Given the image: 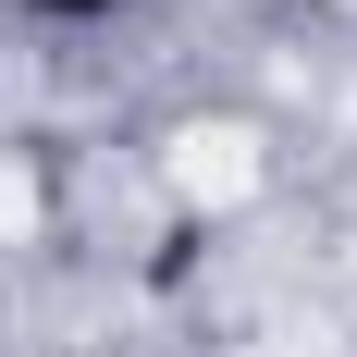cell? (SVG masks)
<instances>
[{
	"mask_svg": "<svg viewBox=\"0 0 357 357\" xmlns=\"http://www.w3.org/2000/svg\"><path fill=\"white\" fill-rule=\"evenodd\" d=\"M13 13H37V25H111V13H136V0H13Z\"/></svg>",
	"mask_w": 357,
	"mask_h": 357,
	"instance_id": "1",
	"label": "cell"
}]
</instances>
